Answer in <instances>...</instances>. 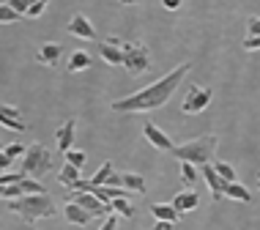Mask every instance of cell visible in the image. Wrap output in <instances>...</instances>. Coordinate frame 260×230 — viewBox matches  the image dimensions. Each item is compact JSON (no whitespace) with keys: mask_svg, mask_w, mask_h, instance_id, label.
Wrapping results in <instances>:
<instances>
[{"mask_svg":"<svg viewBox=\"0 0 260 230\" xmlns=\"http://www.w3.org/2000/svg\"><path fill=\"white\" fill-rule=\"evenodd\" d=\"M192 69V63H181L175 66L173 72H167L161 80H156L153 85H145L143 90L126 96V99L112 102V110L115 113H151V110H159L170 102L173 90L181 85V80L186 77V72Z\"/></svg>","mask_w":260,"mask_h":230,"instance_id":"1","label":"cell"},{"mask_svg":"<svg viewBox=\"0 0 260 230\" xmlns=\"http://www.w3.org/2000/svg\"><path fill=\"white\" fill-rule=\"evenodd\" d=\"M9 208L22 217L25 225H33L36 219H50L58 214V208H55L50 194H22V198L11 200Z\"/></svg>","mask_w":260,"mask_h":230,"instance_id":"2","label":"cell"},{"mask_svg":"<svg viewBox=\"0 0 260 230\" xmlns=\"http://www.w3.org/2000/svg\"><path fill=\"white\" fill-rule=\"evenodd\" d=\"M216 143H219L216 135H203V137H198V140L173 148V156L181 159V162H192L194 167L211 165V159H214V153H216Z\"/></svg>","mask_w":260,"mask_h":230,"instance_id":"3","label":"cell"},{"mask_svg":"<svg viewBox=\"0 0 260 230\" xmlns=\"http://www.w3.org/2000/svg\"><path fill=\"white\" fill-rule=\"evenodd\" d=\"M50 170H52V153H50V148H44L41 143L27 145V151L22 156V173H25V176L41 181Z\"/></svg>","mask_w":260,"mask_h":230,"instance_id":"4","label":"cell"},{"mask_svg":"<svg viewBox=\"0 0 260 230\" xmlns=\"http://www.w3.org/2000/svg\"><path fill=\"white\" fill-rule=\"evenodd\" d=\"M123 66L129 74H143L151 66V50L145 47V41H123Z\"/></svg>","mask_w":260,"mask_h":230,"instance_id":"5","label":"cell"},{"mask_svg":"<svg viewBox=\"0 0 260 230\" xmlns=\"http://www.w3.org/2000/svg\"><path fill=\"white\" fill-rule=\"evenodd\" d=\"M211 104V88H203V85H192L189 88V93H186V99L184 104H181V110H184L186 115H198L203 113Z\"/></svg>","mask_w":260,"mask_h":230,"instance_id":"6","label":"cell"},{"mask_svg":"<svg viewBox=\"0 0 260 230\" xmlns=\"http://www.w3.org/2000/svg\"><path fill=\"white\" fill-rule=\"evenodd\" d=\"M72 203L82 206L85 211L93 214V217H110V214H115V211H112V203H102L93 192H77L72 198Z\"/></svg>","mask_w":260,"mask_h":230,"instance_id":"7","label":"cell"},{"mask_svg":"<svg viewBox=\"0 0 260 230\" xmlns=\"http://www.w3.org/2000/svg\"><path fill=\"white\" fill-rule=\"evenodd\" d=\"M200 176L206 178L208 192H211V198H214V203L224 200V186H228V181H224L219 173H216V167H214V165H203V167H200Z\"/></svg>","mask_w":260,"mask_h":230,"instance_id":"8","label":"cell"},{"mask_svg":"<svg viewBox=\"0 0 260 230\" xmlns=\"http://www.w3.org/2000/svg\"><path fill=\"white\" fill-rule=\"evenodd\" d=\"M121 44H123V41L118 39V36H110V39L99 41V55H102L104 63L123 66V50H121Z\"/></svg>","mask_w":260,"mask_h":230,"instance_id":"9","label":"cell"},{"mask_svg":"<svg viewBox=\"0 0 260 230\" xmlns=\"http://www.w3.org/2000/svg\"><path fill=\"white\" fill-rule=\"evenodd\" d=\"M69 33L77 39H85V41H96L99 36H96V27L90 25V19L85 17V14H74L72 19H69Z\"/></svg>","mask_w":260,"mask_h":230,"instance_id":"10","label":"cell"},{"mask_svg":"<svg viewBox=\"0 0 260 230\" xmlns=\"http://www.w3.org/2000/svg\"><path fill=\"white\" fill-rule=\"evenodd\" d=\"M0 126H6L11 132H25L27 123L22 121V115H19L17 107H11V104H0Z\"/></svg>","mask_w":260,"mask_h":230,"instance_id":"11","label":"cell"},{"mask_svg":"<svg viewBox=\"0 0 260 230\" xmlns=\"http://www.w3.org/2000/svg\"><path fill=\"white\" fill-rule=\"evenodd\" d=\"M143 135H145V140H148L153 148H159V151H173V140L156 126V123L148 121V123L143 126Z\"/></svg>","mask_w":260,"mask_h":230,"instance_id":"12","label":"cell"},{"mask_svg":"<svg viewBox=\"0 0 260 230\" xmlns=\"http://www.w3.org/2000/svg\"><path fill=\"white\" fill-rule=\"evenodd\" d=\"M74 132H77V121L74 118H69L63 126L55 132V145H58V151L60 153H66V151H72V143H74Z\"/></svg>","mask_w":260,"mask_h":230,"instance_id":"13","label":"cell"},{"mask_svg":"<svg viewBox=\"0 0 260 230\" xmlns=\"http://www.w3.org/2000/svg\"><path fill=\"white\" fill-rule=\"evenodd\" d=\"M60 52H63V47L58 44V41H47V44H41V47H39L36 60H39L41 66H58Z\"/></svg>","mask_w":260,"mask_h":230,"instance_id":"14","label":"cell"},{"mask_svg":"<svg viewBox=\"0 0 260 230\" xmlns=\"http://www.w3.org/2000/svg\"><path fill=\"white\" fill-rule=\"evenodd\" d=\"M198 203H200L198 192H194V189H184V192L175 194L170 206H173L178 214H186V211H194V208H198Z\"/></svg>","mask_w":260,"mask_h":230,"instance_id":"15","label":"cell"},{"mask_svg":"<svg viewBox=\"0 0 260 230\" xmlns=\"http://www.w3.org/2000/svg\"><path fill=\"white\" fill-rule=\"evenodd\" d=\"M63 217H66L69 222H72V225H88L90 219H96L90 211H85L82 206L72 203V200H69V203H66V208H63Z\"/></svg>","mask_w":260,"mask_h":230,"instance_id":"16","label":"cell"},{"mask_svg":"<svg viewBox=\"0 0 260 230\" xmlns=\"http://www.w3.org/2000/svg\"><path fill=\"white\" fill-rule=\"evenodd\" d=\"M90 55L85 50H74L72 52V58H69V63H66V72L69 74H74V72H85V69H90Z\"/></svg>","mask_w":260,"mask_h":230,"instance_id":"17","label":"cell"},{"mask_svg":"<svg viewBox=\"0 0 260 230\" xmlns=\"http://www.w3.org/2000/svg\"><path fill=\"white\" fill-rule=\"evenodd\" d=\"M151 214H153V219H161V222H178L181 214L175 211V208L170 203H156V206H151Z\"/></svg>","mask_w":260,"mask_h":230,"instance_id":"18","label":"cell"},{"mask_svg":"<svg viewBox=\"0 0 260 230\" xmlns=\"http://www.w3.org/2000/svg\"><path fill=\"white\" fill-rule=\"evenodd\" d=\"M224 198H230V200H241V203H249V200H252V192L247 189V186H241L238 181H230V184L224 186Z\"/></svg>","mask_w":260,"mask_h":230,"instance_id":"19","label":"cell"},{"mask_svg":"<svg viewBox=\"0 0 260 230\" xmlns=\"http://www.w3.org/2000/svg\"><path fill=\"white\" fill-rule=\"evenodd\" d=\"M58 181H60L63 186H69V189H74V184H77V181H80V170H77L74 165L63 162L60 173H58Z\"/></svg>","mask_w":260,"mask_h":230,"instance_id":"20","label":"cell"},{"mask_svg":"<svg viewBox=\"0 0 260 230\" xmlns=\"http://www.w3.org/2000/svg\"><path fill=\"white\" fill-rule=\"evenodd\" d=\"M121 178H123V189L137 192V194L145 192V178H143V176H137V173H123Z\"/></svg>","mask_w":260,"mask_h":230,"instance_id":"21","label":"cell"},{"mask_svg":"<svg viewBox=\"0 0 260 230\" xmlns=\"http://www.w3.org/2000/svg\"><path fill=\"white\" fill-rule=\"evenodd\" d=\"M112 211L121 214V217H126V219L135 217V206H132L129 198H115V200H112Z\"/></svg>","mask_w":260,"mask_h":230,"instance_id":"22","label":"cell"},{"mask_svg":"<svg viewBox=\"0 0 260 230\" xmlns=\"http://www.w3.org/2000/svg\"><path fill=\"white\" fill-rule=\"evenodd\" d=\"M19 189H22V194H47L44 184L36 181V178H22L19 181Z\"/></svg>","mask_w":260,"mask_h":230,"instance_id":"23","label":"cell"},{"mask_svg":"<svg viewBox=\"0 0 260 230\" xmlns=\"http://www.w3.org/2000/svg\"><path fill=\"white\" fill-rule=\"evenodd\" d=\"M181 178H184L186 189H192L194 181H198V167H194L192 162H181Z\"/></svg>","mask_w":260,"mask_h":230,"instance_id":"24","label":"cell"},{"mask_svg":"<svg viewBox=\"0 0 260 230\" xmlns=\"http://www.w3.org/2000/svg\"><path fill=\"white\" fill-rule=\"evenodd\" d=\"M63 156H66V162H69V165H74L77 170H82V167H85V162H88L85 151H77V148H72V151H66V153H63Z\"/></svg>","mask_w":260,"mask_h":230,"instance_id":"25","label":"cell"},{"mask_svg":"<svg viewBox=\"0 0 260 230\" xmlns=\"http://www.w3.org/2000/svg\"><path fill=\"white\" fill-rule=\"evenodd\" d=\"M112 173H115V170H112V165H110V162H107V165H102L99 170H96V176L90 178V184H93V186H104V184H107V178L112 176Z\"/></svg>","mask_w":260,"mask_h":230,"instance_id":"26","label":"cell"},{"mask_svg":"<svg viewBox=\"0 0 260 230\" xmlns=\"http://www.w3.org/2000/svg\"><path fill=\"white\" fill-rule=\"evenodd\" d=\"M19 19V14L11 9L9 3H0V25H11V22H17Z\"/></svg>","mask_w":260,"mask_h":230,"instance_id":"27","label":"cell"},{"mask_svg":"<svg viewBox=\"0 0 260 230\" xmlns=\"http://www.w3.org/2000/svg\"><path fill=\"white\" fill-rule=\"evenodd\" d=\"M216 173H219V176L224 178V181H228V184H230V181H238V176H236V170H233V167H230L228 162H219V159H216Z\"/></svg>","mask_w":260,"mask_h":230,"instance_id":"28","label":"cell"},{"mask_svg":"<svg viewBox=\"0 0 260 230\" xmlns=\"http://www.w3.org/2000/svg\"><path fill=\"white\" fill-rule=\"evenodd\" d=\"M22 178H27L25 173H3L0 176V186H9V184H19Z\"/></svg>","mask_w":260,"mask_h":230,"instance_id":"29","label":"cell"},{"mask_svg":"<svg viewBox=\"0 0 260 230\" xmlns=\"http://www.w3.org/2000/svg\"><path fill=\"white\" fill-rule=\"evenodd\" d=\"M17 198H22V189H19V184L3 186V200H17Z\"/></svg>","mask_w":260,"mask_h":230,"instance_id":"30","label":"cell"},{"mask_svg":"<svg viewBox=\"0 0 260 230\" xmlns=\"http://www.w3.org/2000/svg\"><path fill=\"white\" fill-rule=\"evenodd\" d=\"M30 3H33V0H9V6H11V9L19 14V17H22V14H27V9H30Z\"/></svg>","mask_w":260,"mask_h":230,"instance_id":"31","label":"cell"},{"mask_svg":"<svg viewBox=\"0 0 260 230\" xmlns=\"http://www.w3.org/2000/svg\"><path fill=\"white\" fill-rule=\"evenodd\" d=\"M3 151L9 153L11 159H17V156H25V151H27V148H25V145H19V143H11V145H6Z\"/></svg>","mask_w":260,"mask_h":230,"instance_id":"32","label":"cell"},{"mask_svg":"<svg viewBox=\"0 0 260 230\" xmlns=\"http://www.w3.org/2000/svg\"><path fill=\"white\" fill-rule=\"evenodd\" d=\"M241 47H244V50H249V52L260 50V36H247V39L241 41Z\"/></svg>","mask_w":260,"mask_h":230,"instance_id":"33","label":"cell"},{"mask_svg":"<svg viewBox=\"0 0 260 230\" xmlns=\"http://www.w3.org/2000/svg\"><path fill=\"white\" fill-rule=\"evenodd\" d=\"M247 30H249V36H260V17L247 19Z\"/></svg>","mask_w":260,"mask_h":230,"instance_id":"34","label":"cell"},{"mask_svg":"<svg viewBox=\"0 0 260 230\" xmlns=\"http://www.w3.org/2000/svg\"><path fill=\"white\" fill-rule=\"evenodd\" d=\"M161 6H165L167 11H175V9H181V6H184V0H161Z\"/></svg>","mask_w":260,"mask_h":230,"instance_id":"35","label":"cell"},{"mask_svg":"<svg viewBox=\"0 0 260 230\" xmlns=\"http://www.w3.org/2000/svg\"><path fill=\"white\" fill-rule=\"evenodd\" d=\"M11 162H14V159L9 156V153H6V151H0V170H9Z\"/></svg>","mask_w":260,"mask_h":230,"instance_id":"36","label":"cell"},{"mask_svg":"<svg viewBox=\"0 0 260 230\" xmlns=\"http://www.w3.org/2000/svg\"><path fill=\"white\" fill-rule=\"evenodd\" d=\"M104 186H123V178L118 176V173H112V176L107 178V184H104Z\"/></svg>","mask_w":260,"mask_h":230,"instance_id":"37","label":"cell"},{"mask_svg":"<svg viewBox=\"0 0 260 230\" xmlns=\"http://www.w3.org/2000/svg\"><path fill=\"white\" fill-rule=\"evenodd\" d=\"M115 222H118V219H115V214H110V217L104 219V225H102L99 230H115Z\"/></svg>","mask_w":260,"mask_h":230,"instance_id":"38","label":"cell"},{"mask_svg":"<svg viewBox=\"0 0 260 230\" xmlns=\"http://www.w3.org/2000/svg\"><path fill=\"white\" fill-rule=\"evenodd\" d=\"M151 230H173V222H161V219H156V225H151Z\"/></svg>","mask_w":260,"mask_h":230,"instance_id":"39","label":"cell"},{"mask_svg":"<svg viewBox=\"0 0 260 230\" xmlns=\"http://www.w3.org/2000/svg\"><path fill=\"white\" fill-rule=\"evenodd\" d=\"M121 6H132V3H140V0H118Z\"/></svg>","mask_w":260,"mask_h":230,"instance_id":"40","label":"cell"},{"mask_svg":"<svg viewBox=\"0 0 260 230\" xmlns=\"http://www.w3.org/2000/svg\"><path fill=\"white\" fill-rule=\"evenodd\" d=\"M0 200H3V186H0Z\"/></svg>","mask_w":260,"mask_h":230,"instance_id":"41","label":"cell"},{"mask_svg":"<svg viewBox=\"0 0 260 230\" xmlns=\"http://www.w3.org/2000/svg\"><path fill=\"white\" fill-rule=\"evenodd\" d=\"M0 151H3V143H0Z\"/></svg>","mask_w":260,"mask_h":230,"instance_id":"42","label":"cell"}]
</instances>
